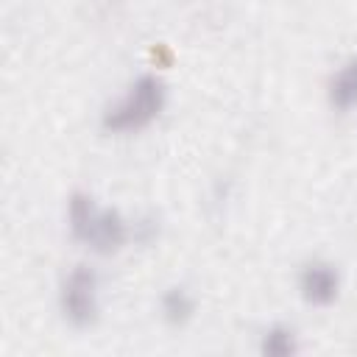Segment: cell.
<instances>
[{
	"label": "cell",
	"instance_id": "1",
	"mask_svg": "<svg viewBox=\"0 0 357 357\" xmlns=\"http://www.w3.org/2000/svg\"><path fill=\"white\" fill-rule=\"evenodd\" d=\"M67 226L78 243L95 254H114L131 237V223L114 206H98L92 195L73 192L67 201Z\"/></svg>",
	"mask_w": 357,
	"mask_h": 357
},
{
	"label": "cell",
	"instance_id": "2",
	"mask_svg": "<svg viewBox=\"0 0 357 357\" xmlns=\"http://www.w3.org/2000/svg\"><path fill=\"white\" fill-rule=\"evenodd\" d=\"M167 103V86L156 73H142L137 75L128 89L112 103L106 106L100 126L112 134H134L148 128L165 109Z\"/></svg>",
	"mask_w": 357,
	"mask_h": 357
},
{
	"label": "cell",
	"instance_id": "3",
	"mask_svg": "<svg viewBox=\"0 0 357 357\" xmlns=\"http://www.w3.org/2000/svg\"><path fill=\"white\" fill-rule=\"evenodd\" d=\"M59 310L73 326H89L100 312V279L89 265H75L59 287Z\"/></svg>",
	"mask_w": 357,
	"mask_h": 357
},
{
	"label": "cell",
	"instance_id": "4",
	"mask_svg": "<svg viewBox=\"0 0 357 357\" xmlns=\"http://www.w3.org/2000/svg\"><path fill=\"white\" fill-rule=\"evenodd\" d=\"M298 293L312 307H326L340 293V273L326 259H312L298 273Z\"/></svg>",
	"mask_w": 357,
	"mask_h": 357
},
{
	"label": "cell",
	"instance_id": "5",
	"mask_svg": "<svg viewBox=\"0 0 357 357\" xmlns=\"http://www.w3.org/2000/svg\"><path fill=\"white\" fill-rule=\"evenodd\" d=\"M326 95L337 112H349L351 106H357V56L340 64V70L329 78Z\"/></svg>",
	"mask_w": 357,
	"mask_h": 357
},
{
	"label": "cell",
	"instance_id": "6",
	"mask_svg": "<svg viewBox=\"0 0 357 357\" xmlns=\"http://www.w3.org/2000/svg\"><path fill=\"white\" fill-rule=\"evenodd\" d=\"M159 310H162V318L170 324V326H181L187 324L192 315H195V296L181 287V284H173L162 293V301H159Z\"/></svg>",
	"mask_w": 357,
	"mask_h": 357
},
{
	"label": "cell",
	"instance_id": "7",
	"mask_svg": "<svg viewBox=\"0 0 357 357\" xmlns=\"http://www.w3.org/2000/svg\"><path fill=\"white\" fill-rule=\"evenodd\" d=\"M259 351L265 357H293L298 351V335L287 324H273L259 337Z\"/></svg>",
	"mask_w": 357,
	"mask_h": 357
},
{
	"label": "cell",
	"instance_id": "8",
	"mask_svg": "<svg viewBox=\"0 0 357 357\" xmlns=\"http://www.w3.org/2000/svg\"><path fill=\"white\" fill-rule=\"evenodd\" d=\"M156 234H159V223H156L153 215H145V218H139V220L131 226V237L139 240V243H151Z\"/></svg>",
	"mask_w": 357,
	"mask_h": 357
}]
</instances>
